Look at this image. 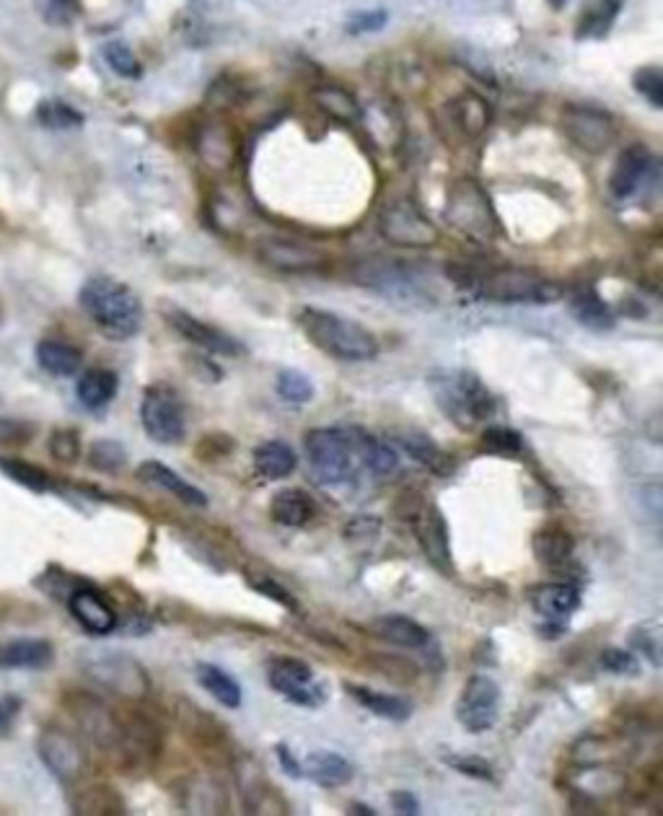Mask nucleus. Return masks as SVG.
<instances>
[{
    "label": "nucleus",
    "mask_w": 663,
    "mask_h": 816,
    "mask_svg": "<svg viewBox=\"0 0 663 816\" xmlns=\"http://www.w3.org/2000/svg\"><path fill=\"white\" fill-rule=\"evenodd\" d=\"M301 332L314 348H319L324 355L335 358L342 363H366L379 355V340L369 327L360 321L342 317V314L316 309V306H304L295 314Z\"/></svg>",
    "instance_id": "nucleus-1"
},
{
    "label": "nucleus",
    "mask_w": 663,
    "mask_h": 816,
    "mask_svg": "<svg viewBox=\"0 0 663 816\" xmlns=\"http://www.w3.org/2000/svg\"><path fill=\"white\" fill-rule=\"evenodd\" d=\"M453 281H459L474 296L497 304H554L562 298L560 283L521 268L459 270L453 272Z\"/></svg>",
    "instance_id": "nucleus-2"
},
{
    "label": "nucleus",
    "mask_w": 663,
    "mask_h": 816,
    "mask_svg": "<svg viewBox=\"0 0 663 816\" xmlns=\"http://www.w3.org/2000/svg\"><path fill=\"white\" fill-rule=\"evenodd\" d=\"M430 395L438 410L461 431H477L495 412V397L482 378L467 369H438L430 374Z\"/></svg>",
    "instance_id": "nucleus-3"
},
{
    "label": "nucleus",
    "mask_w": 663,
    "mask_h": 816,
    "mask_svg": "<svg viewBox=\"0 0 663 816\" xmlns=\"http://www.w3.org/2000/svg\"><path fill=\"white\" fill-rule=\"evenodd\" d=\"M83 311L97 325L106 338L112 340H130L141 332L143 327V304L135 296L133 288L125 283L114 281V277L99 275L86 281L81 288Z\"/></svg>",
    "instance_id": "nucleus-4"
},
{
    "label": "nucleus",
    "mask_w": 663,
    "mask_h": 816,
    "mask_svg": "<svg viewBox=\"0 0 663 816\" xmlns=\"http://www.w3.org/2000/svg\"><path fill=\"white\" fill-rule=\"evenodd\" d=\"M352 281L363 288H369L386 301L405 306H428L434 304L420 275L409 268V264L384 260V257H373V260H363L352 268Z\"/></svg>",
    "instance_id": "nucleus-5"
},
{
    "label": "nucleus",
    "mask_w": 663,
    "mask_h": 816,
    "mask_svg": "<svg viewBox=\"0 0 663 816\" xmlns=\"http://www.w3.org/2000/svg\"><path fill=\"white\" fill-rule=\"evenodd\" d=\"M446 220L472 241H493L501 234V218L493 200L474 179H459L453 184L446 203Z\"/></svg>",
    "instance_id": "nucleus-6"
},
{
    "label": "nucleus",
    "mask_w": 663,
    "mask_h": 816,
    "mask_svg": "<svg viewBox=\"0 0 663 816\" xmlns=\"http://www.w3.org/2000/svg\"><path fill=\"white\" fill-rule=\"evenodd\" d=\"M306 456L312 477L324 488L348 483L356 472L358 446L340 428H314L306 433Z\"/></svg>",
    "instance_id": "nucleus-7"
},
{
    "label": "nucleus",
    "mask_w": 663,
    "mask_h": 816,
    "mask_svg": "<svg viewBox=\"0 0 663 816\" xmlns=\"http://www.w3.org/2000/svg\"><path fill=\"white\" fill-rule=\"evenodd\" d=\"M379 234L389 245L402 249H430L441 239L434 220L409 197H396L381 207Z\"/></svg>",
    "instance_id": "nucleus-8"
},
{
    "label": "nucleus",
    "mask_w": 663,
    "mask_h": 816,
    "mask_svg": "<svg viewBox=\"0 0 663 816\" xmlns=\"http://www.w3.org/2000/svg\"><path fill=\"white\" fill-rule=\"evenodd\" d=\"M141 422L148 439L161 443V446H177L187 435L182 399L171 386H148L141 403Z\"/></svg>",
    "instance_id": "nucleus-9"
},
{
    "label": "nucleus",
    "mask_w": 663,
    "mask_h": 816,
    "mask_svg": "<svg viewBox=\"0 0 663 816\" xmlns=\"http://www.w3.org/2000/svg\"><path fill=\"white\" fill-rule=\"evenodd\" d=\"M560 131L575 148L604 154L617 143V123L609 112L591 104H565L560 112Z\"/></svg>",
    "instance_id": "nucleus-10"
},
{
    "label": "nucleus",
    "mask_w": 663,
    "mask_h": 816,
    "mask_svg": "<svg viewBox=\"0 0 663 816\" xmlns=\"http://www.w3.org/2000/svg\"><path fill=\"white\" fill-rule=\"evenodd\" d=\"M402 517L407 519V524L413 526V534L420 542L425 557L430 565H436L441 573H451L453 560H451V544H449V529L441 511L434 503L420 496H409V503H400Z\"/></svg>",
    "instance_id": "nucleus-11"
},
{
    "label": "nucleus",
    "mask_w": 663,
    "mask_h": 816,
    "mask_svg": "<svg viewBox=\"0 0 663 816\" xmlns=\"http://www.w3.org/2000/svg\"><path fill=\"white\" fill-rule=\"evenodd\" d=\"M457 721L470 734H485L501 715V687L485 675H474L461 687V694L453 705Z\"/></svg>",
    "instance_id": "nucleus-12"
},
{
    "label": "nucleus",
    "mask_w": 663,
    "mask_h": 816,
    "mask_svg": "<svg viewBox=\"0 0 663 816\" xmlns=\"http://www.w3.org/2000/svg\"><path fill=\"white\" fill-rule=\"evenodd\" d=\"M268 682L280 698L301 707H319L324 698H327L314 669L301 658H272L268 667Z\"/></svg>",
    "instance_id": "nucleus-13"
},
{
    "label": "nucleus",
    "mask_w": 663,
    "mask_h": 816,
    "mask_svg": "<svg viewBox=\"0 0 663 816\" xmlns=\"http://www.w3.org/2000/svg\"><path fill=\"white\" fill-rule=\"evenodd\" d=\"M86 675L104 690L125 694V698H143L150 690L146 669L135 658L125 654H99L83 664Z\"/></svg>",
    "instance_id": "nucleus-14"
},
{
    "label": "nucleus",
    "mask_w": 663,
    "mask_h": 816,
    "mask_svg": "<svg viewBox=\"0 0 663 816\" xmlns=\"http://www.w3.org/2000/svg\"><path fill=\"white\" fill-rule=\"evenodd\" d=\"M255 254L265 268L276 272H291V275L316 272L327 264V254L319 247H312L299 239H288V236H262L255 245Z\"/></svg>",
    "instance_id": "nucleus-15"
},
{
    "label": "nucleus",
    "mask_w": 663,
    "mask_h": 816,
    "mask_svg": "<svg viewBox=\"0 0 663 816\" xmlns=\"http://www.w3.org/2000/svg\"><path fill=\"white\" fill-rule=\"evenodd\" d=\"M655 174V156L643 143H630L617 156L615 169L609 174V192L617 200L636 197L645 188L648 179Z\"/></svg>",
    "instance_id": "nucleus-16"
},
{
    "label": "nucleus",
    "mask_w": 663,
    "mask_h": 816,
    "mask_svg": "<svg viewBox=\"0 0 663 816\" xmlns=\"http://www.w3.org/2000/svg\"><path fill=\"white\" fill-rule=\"evenodd\" d=\"M166 319H169V325L175 327V332L179 335V338L192 342V345L203 348L205 353L226 355V358H236V355L247 353V348H244L236 338H231L228 332H223V329L213 327V325H205L203 319L192 317V314H187L182 309L166 311Z\"/></svg>",
    "instance_id": "nucleus-17"
},
{
    "label": "nucleus",
    "mask_w": 663,
    "mask_h": 816,
    "mask_svg": "<svg viewBox=\"0 0 663 816\" xmlns=\"http://www.w3.org/2000/svg\"><path fill=\"white\" fill-rule=\"evenodd\" d=\"M40 757L63 783H74L83 775L86 755L74 736L63 732H45L40 736Z\"/></svg>",
    "instance_id": "nucleus-18"
},
{
    "label": "nucleus",
    "mask_w": 663,
    "mask_h": 816,
    "mask_svg": "<svg viewBox=\"0 0 663 816\" xmlns=\"http://www.w3.org/2000/svg\"><path fill=\"white\" fill-rule=\"evenodd\" d=\"M135 477H138L141 483L150 485V488L171 492V496H175L177 500H182L184 506H192V508H205L207 506L205 492L194 488L192 483H187L184 477H179L177 472L166 467L164 462H156V460L143 462L141 467L135 469Z\"/></svg>",
    "instance_id": "nucleus-19"
},
{
    "label": "nucleus",
    "mask_w": 663,
    "mask_h": 816,
    "mask_svg": "<svg viewBox=\"0 0 663 816\" xmlns=\"http://www.w3.org/2000/svg\"><path fill=\"white\" fill-rule=\"evenodd\" d=\"M70 614L93 635H110L117 627V612L99 591L78 589L70 597Z\"/></svg>",
    "instance_id": "nucleus-20"
},
{
    "label": "nucleus",
    "mask_w": 663,
    "mask_h": 816,
    "mask_svg": "<svg viewBox=\"0 0 663 816\" xmlns=\"http://www.w3.org/2000/svg\"><path fill=\"white\" fill-rule=\"evenodd\" d=\"M625 9V0H588L575 21V39L578 42H599L615 29L619 13Z\"/></svg>",
    "instance_id": "nucleus-21"
},
{
    "label": "nucleus",
    "mask_w": 663,
    "mask_h": 816,
    "mask_svg": "<svg viewBox=\"0 0 663 816\" xmlns=\"http://www.w3.org/2000/svg\"><path fill=\"white\" fill-rule=\"evenodd\" d=\"M371 630L377 638L389 643V646L413 650H423L430 646L428 630H425L420 622L405 617V614H384V617H377L371 622Z\"/></svg>",
    "instance_id": "nucleus-22"
},
{
    "label": "nucleus",
    "mask_w": 663,
    "mask_h": 816,
    "mask_svg": "<svg viewBox=\"0 0 663 816\" xmlns=\"http://www.w3.org/2000/svg\"><path fill=\"white\" fill-rule=\"evenodd\" d=\"M301 770L316 785H322V789H342V785H348L352 780V764L342 755L327 749L312 751L306 757V762L301 764Z\"/></svg>",
    "instance_id": "nucleus-23"
},
{
    "label": "nucleus",
    "mask_w": 663,
    "mask_h": 816,
    "mask_svg": "<svg viewBox=\"0 0 663 816\" xmlns=\"http://www.w3.org/2000/svg\"><path fill=\"white\" fill-rule=\"evenodd\" d=\"M314 513H316V503L304 490L285 488V490L276 492L270 500V517L280 526L301 529L314 519Z\"/></svg>",
    "instance_id": "nucleus-24"
},
{
    "label": "nucleus",
    "mask_w": 663,
    "mask_h": 816,
    "mask_svg": "<svg viewBox=\"0 0 663 816\" xmlns=\"http://www.w3.org/2000/svg\"><path fill=\"white\" fill-rule=\"evenodd\" d=\"M251 462H255L257 475L265 479H285L299 467V456H295L291 443L278 439L259 443L251 454Z\"/></svg>",
    "instance_id": "nucleus-25"
},
{
    "label": "nucleus",
    "mask_w": 663,
    "mask_h": 816,
    "mask_svg": "<svg viewBox=\"0 0 663 816\" xmlns=\"http://www.w3.org/2000/svg\"><path fill=\"white\" fill-rule=\"evenodd\" d=\"M571 314L578 325L591 329V332H609V329L617 325L615 311L609 309L607 301H604L594 288H581L573 293Z\"/></svg>",
    "instance_id": "nucleus-26"
},
{
    "label": "nucleus",
    "mask_w": 663,
    "mask_h": 816,
    "mask_svg": "<svg viewBox=\"0 0 663 816\" xmlns=\"http://www.w3.org/2000/svg\"><path fill=\"white\" fill-rule=\"evenodd\" d=\"M581 593L571 583H554V586H539L535 591V607L542 612L552 625H565V620L578 610Z\"/></svg>",
    "instance_id": "nucleus-27"
},
{
    "label": "nucleus",
    "mask_w": 663,
    "mask_h": 816,
    "mask_svg": "<svg viewBox=\"0 0 663 816\" xmlns=\"http://www.w3.org/2000/svg\"><path fill=\"white\" fill-rule=\"evenodd\" d=\"M53 661V646L40 638H24L0 646V669H45Z\"/></svg>",
    "instance_id": "nucleus-28"
},
{
    "label": "nucleus",
    "mask_w": 663,
    "mask_h": 816,
    "mask_svg": "<svg viewBox=\"0 0 663 816\" xmlns=\"http://www.w3.org/2000/svg\"><path fill=\"white\" fill-rule=\"evenodd\" d=\"M312 99H314V104L327 114V117L340 120V123L345 125L360 123V120H363V110H360L358 99L352 97L348 89H342V86H337V83L316 86V89L312 91Z\"/></svg>",
    "instance_id": "nucleus-29"
},
{
    "label": "nucleus",
    "mask_w": 663,
    "mask_h": 816,
    "mask_svg": "<svg viewBox=\"0 0 663 816\" xmlns=\"http://www.w3.org/2000/svg\"><path fill=\"white\" fill-rule=\"evenodd\" d=\"M453 123L467 138H480L487 133L490 123H493V110L490 104L474 91H467L459 99H453Z\"/></svg>",
    "instance_id": "nucleus-30"
},
{
    "label": "nucleus",
    "mask_w": 663,
    "mask_h": 816,
    "mask_svg": "<svg viewBox=\"0 0 663 816\" xmlns=\"http://www.w3.org/2000/svg\"><path fill=\"white\" fill-rule=\"evenodd\" d=\"M76 395L86 410H102L117 395V376L106 369H91L78 378Z\"/></svg>",
    "instance_id": "nucleus-31"
},
{
    "label": "nucleus",
    "mask_w": 663,
    "mask_h": 816,
    "mask_svg": "<svg viewBox=\"0 0 663 816\" xmlns=\"http://www.w3.org/2000/svg\"><path fill=\"white\" fill-rule=\"evenodd\" d=\"M194 675H198L200 687H203L213 700H218L223 707H228V711L241 707V687L228 671L215 667V664H198Z\"/></svg>",
    "instance_id": "nucleus-32"
},
{
    "label": "nucleus",
    "mask_w": 663,
    "mask_h": 816,
    "mask_svg": "<svg viewBox=\"0 0 663 816\" xmlns=\"http://www.w3.org/2000/svg\"><path fill=\"white\" fill-rule=\"evenodd\" d=\"M348 692L358 700L366 711L386 721H407L413 715V705L409 700L400 698V694H386V692H373L369 687L360 684H348Z\"/></svg>",
    "instance_id": "nucleus-33"
},
{
    "label": "nucleus",
    "mask_w": 663,
    "mask_h": 816,
    "mask_svg": "<svg viewBox=\"0 0 663 816\" xmlns=\"http://www.w3.org/2000/svg\"><path fill=\"white\" fill-rule=\"evenodd\" d=\"M402 446L415 462H420L425 469L436 472V475H451L457 469V462L449 451H443L441 446H436V441H430L425 433H407L402 435Z\"/></svg>",
    "instance_id": "nucleus-34"
},
{
    "label": "nucleus",
    "mask_w": 663,
    "mask_h": 816,
    "mask_svg": "<svg viewBox=\"0 0 663 816\" xmlns=\"http://www.w3.org/2000/svg\"><path fill=\"white\" fill-rule=\"evenodd\" d=\"M40 366L53 376H74L83 366V353L68 342L45 340L37 345Z\"/></svg>",
    "instance_id": "nucleus-35"
},
{
    "label": "nucleus",
    "mask_w": 663,
    "mask_h": 816,
    "mask_svg": "<svg viewBox=\"0 0 663 816\" xmlns=\"http://www.w3.org/2000/svg\"><path fill=\"white\" fill-rule=\"evenodd\" d=\"M358 460L366 464V469L373 472L377 477H392L400 467V454L392 443L371 439V435H360L356 441Z\"/></svg>",
    "instance_id": "nucleus-36"
},
{
    "label": "nucleus",
    "mask_w": 663,
    "mask_h": 816,
    "mask_svg": "<svg viewBox=\"0 0 663 816\" xmlns=\"http://www.w3.org/2000/svg\"><path fill=\"white\" fill-rule=\"evenodd\" d=\"M573 536L565 529H542L535 536V555L539 563H544L547 568H560L568 563V557L573 555Z\"/></svg>",
    "instance_id": "nucleus-37"
},
{
    "label": "nucleus",
    "mask_w": 663,
    "mask_h": 816,
    "mask_svg": "<svg viewBox=\"0 0 663 816\" xmlns=\"http://www.w3.org/2000/svg\"><path fill=\"white\" fill-rule=\"evenodd\" d=\"M0 472L9 475L13 483H19L21 488L34 490V492H47L53 488V479L45 469L34 467V464L21 462V460H0Z\"/></svg>",
    "instance_id": "nucleus-38"
},
{
    "label": "nucleus",
    "mask_w": 663,
    "mask_h": 816,
    "mask_svg": "<svg viewBox=\"0 0 663 816\" xmlns=\"http://www.w3.org/2000/svg\"><path fill=\"white\" fill-rule=\"evenodd\" d=\"M276 389L278 395L291 405H306L314 399V384L304 371L283 369L276 378Z\"/></svg>",
    "instance_id": "nucleus-39"
},
{
    "label": "nucleus",
    "mask_w": 663,
    "mask_h": 816,
    "mask_svg": "<svg viewBox=\"0 0 663 816\" xmlns=\"http://www.w3.org/2000/svg\"><path fill=\"white\" fill-rule=\"evenodd\" d=\"M37 120L45 127H53V131H70V127L83 125V114L65 102H57V99H45L37 106Z\"/></svg>",
    "instance_id": "nucleus-40"
},
{
    "label": "nucleus",
    "mask_w": 663,
    "mask_h": 816,
    "mask_svg": "<svg viewBox=\"0 0 663 816\" xmlns=\"http://www.w3.org/2000/svg\"><path fill=\"white\" fill-rule=\"evenodd\" d=\"M104 60L114 73L122 78H141L143 76V66L141 60L135 57L133 49H130L125 42H106L104 45Z\"/></svg>",
    "instance_id": "nucleus-41"
},
{
    "label": "nucleus",
    "mask_w": 663,
    "mask_h": 816,
    "mask_svg": "<svg viewBox=\"0 0 663 816\" xmlns=\"http://www.w3.org/2000/svg\"><path fill=\"white\" fill-rule=\"evenodd\" d=\"M638 97H643L653 110H663V70L659 66H643L632 76Z\"/></svg>",
    "instance_id": "nucleus-42"
},
{
    "label": "nucleus",
    "mask_w": 663,
    "mask_h": 816,
    "mask_svg": "<svg viewBox=\"0 0 663 816\" xmlns=\"http://www.w3.org/2000/svg\"><path fill=\"white\" fill-rule=\"evenodd\" d=\"M89 462L93 469L114 475V472H120L122 467H125L127 454H125V449H122V443L117 441H97L89 451Z\"/></svg>",
    "instance_id": "nucleus-43"
},
{
    "label": "nucleus",
    "mask_w": 663,
    "mask_h": 816,
    "mask_svg": "<svg viewBox=\"0 0 663 816\" xmlns=\"http://www.w3.org/2000/svg\"><path fill=\"white\" fill-rule=\"evenodd\" d=\"M482 443L490 451H497V454H521L524 451V435L510 431L506 426H490L482 431Z\"/></svg>",
    "instance_id": "nucleus-44"
},
{
    "label": "nucleus",
    "mask_w": 663,
    "mask_h": 816,
    "mask_svg": "<svg viewBox=\"0 0 663 816\" xmlns=\"http://www.w3.org/2000/svg\"><path fill=\"white\" fill-rule=\"evenodd\" d=\"M49 454L57 462H76L81 456V439H78L76 431H55L49 435Z\"/></svg>",
    "instance_id": "nucleus-45"
},
{
    "label": "nucleus",
    "mask_w": 663,
    "mask_h": 816,
    "mask_svg": "<svg viewBox=\"0 0 663 816\" xmlns=\"http://www.w3.org/2000/svg\"><path fill=\"white\" fill-rule=\"evenodd\" d=\"M599 661L609 675H638V669H640L636 654H632V650H622V648H604Z\"/></svg>",
    "instance_id": "nucleus-46"
},
{
    "label": "nucleus",
    "mask_w": 663,
    "mask_h": 816,
    "mask_svg": "<svg viewBox=\"0 0 663 816\" xmlns=\"http://www.w3.org/2000/svg\"><path fill=\"white\" fill-rule=\"evenodd\" d=\"M34 439V426L24 420L0 418V446H24Z\"/></svg>",
    "instance_id": "nucleus-47"
},
{
    "label": "nucleus",
    "mask_w": 663,
    "mask_h": 816,
    "mask_svg": "<svg viewBox=\"0 0 663 816\" xmlns=\"http://www.w3.org/2000/svg\"><path fill=\"white\" fill-rule=\"evenodd\" d=\"M449 768L459 770L461 775L467 778H477V780H493V768L485 760L474 755H459V757H446Z\"/></svg>",
    "instance_id": "nucleus-48"
},
{
    "label": "nucleus",
    "mask_w": 663,
    "mask_h": 816,
    "mask_svg": "<svg viewBox=\"0 0 663 816\" xmlns=\"http://www.w3.org/2000/svg\"><path fill=\"white\" fill-rule=\"evenodd\" d=\"M386 21H389L386 11H360V13H356V16H350L348 32L350 34H371V32H379V29H384Z\"/></svg>",
    "instance_id": "nucleus-49"
},
{
    "label": "nucleus",
    "mask_w": 663,
    "mask_h": 816,
    "mask_svg": "<svg viewBox=\"0 0 663 816\" xmlns=\"http://www.w3.org/2000/svg\"><path fill=\"white\" fill-rule=\"evenodd\" d=\"M255 586H257L259 593H265V597H272L276 601H280V604L293 607V610H295V599L291 597V591L283 589V586H280V583L268 581V578H262V581H255Z\"/></svg>",
    "instance_id": "nucleus-50"
},
{
    "label": "nucleus",
    "mask_w": 663,
    "mask_h": 816,
    "mask_svg": "<svg viewBox=\"0 0 663 816\" xmlns=\"http://www.w3.org/2000/svg\"><path fill=\"white\" fill-rule=\"evenodd\" d=\"M636 641H640V648H643V654L651 658L655 667H659V664H661V658H659V648H661L659 630H643V633L636 635Z\"/></svg>",
    "instance_id": "nucleus-51"
},
{
    "label": "nucleus",
    "mask_w": 663,
    "mask_h": 816,
    "mask_svg": "<svg viewBox=\"0 0 663 816\" xmlns=\"http://www.w3.org/2000/svg\"><path fill=\"white\" fill-rule=\"evenodd\" d=\"M21 711V700L19 698H0V734L16 721V715Z\"/></svg>",
    "instance_id": "nucleus-52"
},
{
    "label": "nucleus",
    "mask_w": 663,
    "mask_h": 816,
    "mask_svg": "<svg viewBox=\"0 0 663 816\" xmlns=\"http://www.w3.org/2000/svg\"><path fill=\"white\" fill-rule=\"evenodd\" d=\"M276 751H278V760H280V764H283V770L288 772V775H293V778H304V770H301V762L295 760L293 751L288 749L285 744H278Z\"/></svg>",
    "instance_id": "nucleus-53"
},
{
    "label": "nucleus",
    "mask_w": 663,
    "mask_h": 816,
    "mask_svg": "<svg viewBox=\"0 0 663 816\" xmlns=\"http://www.w3.org/2000/svg\"><path fill=\"white\" fill-rule=\"evenodd\" d=\"M392 806L402 814H417V812H420V804H417L415 793H409V791L392 793Z\"/></svg>",
    "instance_id": "nucleus-54"
},
{
    "label": "nucleus",
    "mask_w": 663,
    "mask_h": 816,
    "mask_svg": "<svg viewBox=\"0 0 663 816\" xmlns=\"http://www.w3.org/2000/svg\"><path fill=\"white\" fill-rule=\"evenodd\" d=\"M547 3H550V5H552V9H562V5H565V3H568V0H547Z\"/></svg>",
    "instance_id": "nucleus-55"
}]
</instances>
